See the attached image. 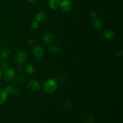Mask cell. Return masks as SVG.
<instances>
[{"instance_id": "6da1fadb", "label": "cell", "mask_w": 123, "mask_h": 123, "mask_svg": "<svg viewBox=\"0 0 123 123\" xmlns=\"http://www.w3.org/2000/svg\"><path fill=\"white\" fill-rule=\"evenodd\" d=\"M57 89V83L54 79H49L43 84V90L45 93L50 94L55 92Z\"/></svg>"}, {"instance_id": "7a4b0ae2", "label": "cell", "mask_w": 123, "mask_h": 123, "mask_svg": "<svg viewBox=\"0 0 123 123\" xmlns=\"http://www.w3.org/2000/svg\"><path fill=\"white\" fill-rule=\"evenodd\" d=\"M14 58L16 62L19 64H24L28 60V57L26 54L23 52H18L14 55Z\"/></svg>"}, {"instance_id": "3957f363", "label": "cell", "mask_w": 123, "mask_h": 123, "mask_svg": "<svg viewBox=\"0 0 123 123\" xmlns=\"http://www.w3.org/2000/svg\"><path fill=\"white\" fill-rule=\"evenodd\" d=\"M60 7L64 12H68L72 10V3L70 0H62L60 2Z\"/></svg>"}, {"instance_id": "277c9868", "label": "cell", "mask_w": 123, "mask_h": 123, "mask_svg": "<svg viewBox=\"0 0 123 123\" xmlns=\"http://www.w3.org/2000/svg\"><path fill=\"white\" fill-rule=\"evenodd\" d=\"M27 88L31 91L36 92V91H38L40 90V84L38 82L36 81V80H31L28 82Z\"/></svg>"}, {"instance_id": "5b68a950", "label": "cell", "mask_w": 123, "mask_h": 123, "mask_svg": "<svg viewBox=\"0 0 123 123\" xmlns=\"http://www.w3.org/2000/svg\"><path fill=\"white\" fill-rule=\"evenodd\" d=\"M54 40V36L51 32L47 31L44 33L43 36V42L44 44H51Z\"/></svg>"}, {"instance_id": "8992f818", "label": "cell", "mask_w": 123, "mask_h": 123, "mask_svg": "<svg viewBox=\"0 0 123 123\" xmlns=\"http://www.w3.org/2000/svg\"><path fill=\"white\" fill-rule=\"evenodd\" d=\"M15 77V72L12 68H7L5 71L4 79L6 81H12Z\"/></svg>"}, {"instance_id": "52a82bcc", "label": "cell", "mask_w": 123, "mask_h": 123, "mask_svg": "<svg viewBox=\"0 0 123 123\" xmlns=\"http://www.w3.org/2000/svg\"><path fill=\"white\" fill-rule=\"evenodd\" d=\"M32 52H33L34 56L38 58L43 57L44 55V50L40 46H36L34 47L33 49H32Z\"/></svg>"}, {"instance_id": "ba28073f", "label": "cell", "mask_w": 123, "mask_h": 123, "mask_svg": "<svg viewBox=\"0 0 123 123\" xmlns=\"http://www.w3.org/2000/svg\"><path fill=\"white\" fill-rule=\"evenodd\" d=\"M48 14L44 12H39L36 14L35 19L38 22H44L48 19Z\"/></svg>"}, {"instance_id": "9c48e42d", "label": "cell", "mask_w": 123, "mask_h": 123, "mask_svg": "<svg viewBox=\"0 0 123 123\" xmlns=\"http://www.w3.org/2000/svg\"><path fill=\"white\" fill-rule=\"evenodd\" d=\"M11 51L8 48H4L2 49L0 52V57L2 60H6L8 58L9 56L10 55Z\"/></svg>"}, {"instance_id": "30bf717a", "label": "cell", "mask_w": 123, "mask_h": 123, "mask_svg": "<svg viewBox=\"0 0 123 123\" xmlns=\"http://www.w3.org/2000/svg\"><path fill=\"white\" fill-rule=\"evenodd\" d=\"M8 94L4 89L0 88V105H2L7 100Z\"/></svg>"}, {"instance_id": "8fae6325", "label": "cell", "mask_w": 123, "mask_h": 123, "mask_svg": "<svg viewBox=\"0 0 123 123\" xmlns=\"http://www.w3.org/2000/svg\"><path fill=\"white\" fill-rule=\"evenodd\" d=\"M115 36V32L113 30L108 29L106 30L103 33V37L106 40H111Z\"/></svg>"}, {"instance_id": "7c38bea8", "label": "cell", "mask_w": 123, "mask_h": 123, "mask_svg": "<svg viewBox=\"0 0 123 123\" xmlns=\"http://www.w3.org/2000/svg\"><path fill=\"white\" fill-rule=\"evenodd\" d=\"M60 2H61L60 0H49V7L52 10L57 9L58 7H60Z\"/></svg>"}, {"instance_id": "4fadbf2b", "label": "cell", "mask_w": 123, "mask_h": 123, "mask_svg": "<svg viewBox=\"0 0 123 123\" xmlns=\"http://www.w3.org/2000/svg\"><path fill=\"white\" fill-rule=\"evenodd\" d=\"M92 26L93 28L96 30H100L103 26V24L102 22L100 19H94L92 22Z\"/></svg>"}, {"instance_id": "5bb4252c", "label": "cell", "mask_w": 123, "mask_h": 123, "mask_svg": "<svg viewBox=\"0 0 123 123\" xmlns=\"http://www.w3.org/2000/svg\"><path fill=\"white\" fill-rule=\"evenodd\" d=\"M49 49L50 52L54 54H58L60 52V50H61L60 47L58 45H57V44H52V45H51L49 47Z\"/></svg>"}, {"instance_id": "9a60e30c", "label": "cell", "mask_w": 123, "mask_h": 123, "mask_svg": "<svg viewBox=\"0 0 123 123\" xmlns=\"http://www.w3.org/2000/svg\"><path fill=\"white\" fill-rule=\"evenodd\" d=\"M25 71L28 74H33L36 72V67L32 64H28L25 68Z\"/></svg>"}, {"instance_id": "2e32d148", "label": "cell", "mask_w": 123, "mask_h": 123, "mask_svg": "<svg viewBox=\"0 0 123 123\" xmlns=\"http://www.w3.org/2000/svg\"><path fill=\"white\" fill-rule=\"evenodd\" d=\"M84 121L86 123H94L96 118L92 115H88L84 119Z\"/></svg>"}, {"instance_id": "e0dca14e", "label": "cell", "mask_w": 123, "mask_h": 123, "mask_svg": "<svg viewBox=\"0 0 123 123\" xmlns=\"http://www.w3.org/2000/svg\"><path fill=\"white\" fill-rule=\"evenodd\" d=\"M14 89V87L13 86V85H7L4 90H6V92H7V94H11L13 92Z\"/></svg>"}, {"instance_id": "ac0fdd59", "label": "cell", "mask_w": 123, "mask_h": 123, "mask_svg": "<svg viewBox=\"0 0 123 123\" xmlns=\"http://www.w3.org/2000/svg\"><path fill=\"white\" fill-rule=\"evenodd\" d=\"M62 105L64 108H68L70 107L71 103L68 100H64L62 102Z\"/></svg>"}, {"instance_id": "d6986e66", "label": "cell", "mask_w": 123, "mask_h": 123, "mask_svg": "<svg viewBox=\"0 0 123 123\" xmlns=\"http://www.w3.org/2000/svg\"><path fill=\"white\" fill-rule=\"evenodd\" d=\"M20 90H19V89H17L14 88V90H13V92L11 94V95H12V96H14V97H18V96H19V95H20Z\"/></svg>"}, {"instance_id": "ffe728a7", "label": "cell", "mask_w": 123, "mask_h": 123, "mask_svg": "<svg viewBox=\"0 0 123 123\" xmlns=\"http://www.w3.org/2000/svg\"><path fill=\"white\" fill-rule=\"evenodd\" d=\"M38 26H39L38 22L36 21V20H35V21H33L32 22H31V28L33 29V30H36V29L38 28Z\"/></svg>"}, {"instance_id": "44dd1931", "label": "cell", "mask_w": 123, "mask_h": 123, "mask_svg": "<svg viewBox=\"0 0 123 123\" xmlns=\"http://www.w3.org/2000/svg\"><path fill=\"white\" fill-rule=\"evenodd\" d=\"M8 65L6 63H2L0 65V68L2 70H6L8 68Z\"/></svg>"}, {"instance_id": "7402d4cb", "label": "cell", "mask_w": 123, "mask_h": 123, "mask_svg": "<svg viewBox=\"0 0 123 123\" xmlns=\"http://www.w3.org/2000/svg\"><path fill=\"white\" fill-rule=\"evenodd\" d=\"M18 80L20 83H25L26 82V79L24 76H19L18 77Z\"/></svg>"}, {"instance_id": "603a6c76", "label": "cell", "mask_w": 123, "mask_h": 123, "mask_svg": "<svg viewBox=\"0 0 123 123\" xmlns=\"http://www.w3.org/2000/svg\"><path fill=\"white\" fill-rule=\"evenodd\" d=\"M90 16L92 18H96V17L97 16V13H96V11H94V10L91 11V12H90Z\"/></svg>"}, {"instance_id": "cb8c5ba5", "label": "cell", "mask_w": 123, "mask_h": 123, "mask_svg": "<svg viewBox=\"0 0 123 123\" xmlns=\"http://www.w3.org/2000/svg\"><path fill=\"white\" fill-rule=\"evenodd\" d=\"M27 43H28V44L29 46H31L33 45L34 43V41L33 40H32V39H30V40H29L28 41Z\"/></svg>"}, {"instance_id": "d4e9b609", "label": "cell", "mask_w": 123, "mask_h": 123, "mask_svg": "<svg viewBox=\"0 0 123 123\" xmlns=\"http://www.w3.org/2000/svg\"><path fill=\"white\" fill-rule=\"evenodd\" d=\"M117 56H119V57H121L123 55V50H119V51H118L117 53Z\"/></svg>"}, {"instance_id": "484cf974", "label": "cell", "mask_w": 123, "mask_h": 123, "mask_svg": "<svg viewBox=\"0 0 123 123\" xmlns=\"http://www.w3.org/2000/svg\"><path fill=\"white\" fill-rule=\"evenodd\" d=\"M27 1L30 2H37V1H38V0H27Z\"/></svg>"}, {"instance_id": "4316f807", "label": "cell", "mask_w": 123, "mask_h": 123, "mask_svg": "<svg viewBox=\"0 0 123 123\" xmlns=\"http://www.w3.org/2000/svg\"><path fill=\"white\" fill-rule=\"evenodd\" d=\"M2 72L0 70V79L2 78Z\"/></svg>"}]
</instances>
